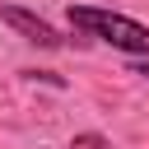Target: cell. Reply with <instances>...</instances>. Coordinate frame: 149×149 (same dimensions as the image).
Here are the masks:
<instances>
[{"label": "cell", "instance_id": "6da1fadb", "mask_svg": "<svg viewBox=\"0 0 149 149\" xmlns=\"http://www.w3.org/2000/svg\"><path fill=\"white\" fill-rule=\"evenodd\" d=\"M65 23L88 37V42H107L112 51L121 56H149V23L130 19V14H116L107 5H70L65 9Z\"/></svg>", "mask_w": 149, "mask_h": 149}, {"label": "cell", "instance_id": "7a4b0ae2", "mask_svg": "<svg viewBox=\"0 0 149 149\" xmlns=\"http://www.w3.org/2000/svg\"><path fill=\"white\" fill-rule=\"evenodd\" d=\"M0 23L5 28H14L23 42H33V47H42V51H56V47H65V37L42 19V14H33V9H23V5H0Z\"/></svg>", "mask_w": 149, "mask_h": 149}, {"label": "cell", "instance_id": "3957f363", "mask_svg": "<svg viewBox=\"0 0 149 149\" xmlns=\"http://www.w3.org/2000/svg\"><path fill=\"white\" fill-rule=\"evenodd\" d=\"M23 79H42V84H51V88H65V79L51 74V70H23Z\"/></svg>", "mask_w": 149, "mask_h": 149}, {"label": "cell", "instance_id": "277c9868", "mask_svg": "<svg viewBox=\"0 0 149 149\" xmlns=\"http://www.w3.org/2000/svg\"><path fill=\"white\" fill-rule=\"evenodd\" d=\"M102 144H107L102 135H74L70 140V149H102Z\"/></svg>", "mask_w": 149, "mask_h": 149}, {"label": "cell", "instance_id": "5b68a950", "mask_svg": "<svg viewBox=\"0 0 149 149\" xmlns=\"http://www.w3.org/2000/svg\"><path fill=\"white\" fill-rule=\"evenodd\" d=\"M130 70H135V74H144V79H149V56H130Z\"/></svg>", "mask_w": 149, "mask_h": 149}]
</instances>
